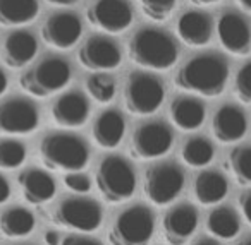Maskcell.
I'll use <instances>...</instances> for the list:
<instances>
[{
    "label": "cell",
    "instance_id": "cell-1",
    "mask_svg": "<svg viewBox=\"0 0 251 245\" xmlns=\"http://www.w3.org/2000/svg\"><path fill=\"white\" fill-rule=\"evenodd\" d=\"M229 64L219 53H203L189 59L174 76L176 88L205 98H217L226 91Z\"/></svg>",
    "mask_w": 251,
    "mask_h": 245
},
{
    "label": "cell",
    "instance_id": "cell-2",
    "mask_svg": "<svg viewBox=\"0 0 251 245\" xmlns=\"http://www.w3.org/2000/svg\"><path fill=\"white\" fill-rule=\"evenodd\" d=\"M127 53L136 66L162 72L177 64L179 46L174 36L164 29L141 28L131 36Z\"/></svg>",
    "mask_w": 251,
    "mask_h": 245
},
{
    "label": "cell",
    "instance_id": "cell-3",
    "mask_svg": "<svg viewBox=\"0 0 251 245\" xmlns=\"http://www.w3.org/2000/svg\"><path fill=\"white\" fill-rule=\"evenodd\" d=\"M38 155L49 170L81 172L90 161V146L77 134L50 132L40 141Z\"/></svg>",
    "mask_w": 251,
    "mask_h": 245
},
{
    "label": "cell",
    "instance_id": "cell-4",
    "mask_svg": "<svg viewBox=\"0 0 251 245\" xmlns=\"http://www.w3.org/2000/svg\"><path fill=\"white\" fill-rule=\"evenodd\" d=\"M95 183L105 202L121 204L136 192V172L124 156L107 155L95 170Z\"/></svg>",
    "mask_w": 251,
    "mask_h": 245
},
{
    "label": "cell",
    "instance_id": "cell-5",
    "mask_svg": "<svg viewBox=\"0 0 251 245\" xmlns=\"http://www.w3.org/2000/svg\"><path fill=\"white\" fill-rule=\"evenodd\" d=\"M155 233V213L147 204H131L121 209L108 228L110 245H148Z\"/></svg>",
    "mask_w": 251,
    "mask_h": 245
},
{
    "label": "cell",
    "instance_id": "cell-6",
    "mask_svg": "<svg viewBox=\"0 0 251 245\" xmlns=\"http://www.w3.org/2000/svg\"><path fill=\"white\" fill-rule=\"evenodd\" d=\"M73 70L62 57H47L26 69L19 77V86L26 94L35 98H49L60 93L71 83Z\"/></svg>",
    "mask_w": 251,
    "mask_h": 245
},
{
    "label": "cell",
    "instance_id": "cell-7",
    "mask_svg": "<svg viewBox=\"0 0 251 245\" xmlns=\"http://www.w3.org/2000/svg\"><path fill=\"white\" fill-rule=\"evenodd\" d=\"M165 88L155 74L134 70L127 76L124 86V105L133 115H153L164 105Z\"/></svg>",
    "mask_w": 251,
    "mask_h": 245
},
{
    "label": "cell",
    "instance_id": "cell-8",
    "mask_svg": "<svg viewBox=\"0 0 251 245\" xmlns=\"http://www.w3.org/2000/svg\"><path fill=\"white\" fill-rule=\"evenodd\" d=\"M53 223L67 230L91 233L101 226L103 209L97 199H91L83 194L64 197L53 209Z\"/></svg>",
    "mask_w": 251,
    "mask_h": 245
},
{
    "label": "cell",
    "instance_id": "cell-9",
    "mask_svg": "<svg viewBox=\"0 0 251 245\" xmlns=\"http://www.w3.org/2000/svg\"><path fill=\"white\" fill-rule=\"evenodd\" d=\"M186 183L184 170L174 161L150 165L145 172L143 190L147 199L155 206H167L179 197Z\"/></svg>",
    "mask_w": 251,
    "mask_h": 245
},
{
    "label": "cell",
    "instance_id": "cell-10",
    "mask_svg": "<svg viewBox=\"0 0 251 245\" xmlns=\"http://www.w3.org/2000/svg\"><path fill=\"white\" fill-rule=\"evenodd\" d=\"M174 146V132L162 120H150L134 129L129 141V153L134 159H157Z\"/></svg>",
    "mask_w": 251,
    "mask_h": 245
},
{
    "label": "cell",
    "instance_id": "cell-11",
    "mask_svg": "<svg viewBox=\"0 0 251 245\" xmlns=\"http://www.w3.org/2000/svg\"><path fill=\"white\" fill-rule=\"evenodd\" d=\"M40 125V111L35 101L25 96H12L0 103V134L26 135Z\"/></svg>",
    "mask_w": 251,
    "mask_h": 245
},
{
    "label": "cell",
    "instance_id": "cell-12",
    "mask_svg": "<svg viewBox=\"0 0 251 245\" xmlns=\"http://www.w3.org/2000/svg\"><path fill=\"white\" fill-rule=\"evenodd\" d=\"M133 7L127 0H93L86 9V19L95 29L119 35L133 24Z\"/></svg>",
    "mask_w": 251,
    "mask_h": 245
},
{
    "label": "cell",
    "instance_id": "cell-13",
    "mask_svg": "<svg viewBox=\"0 0 251 245\" xmlns=\"http://www.w3.org/2000/svg\"><path fill=\"white\" fill-rule=\"evenodd\" d=\"M77 62L91 72H108L122 64V52L107 36H90L77 50Z\"/></svg>",
    "mask_w": 251,
    "mask_h": 245
},
{
    "label": "cell",
    "instance_id": "cell-14",
    "mask_svg": "<svg viewBox=\"0 0 251 245\" xmlns=\"http://www.w3.org/2000/svg\"><path fill=\"white\" fill-rule=\"evenodd\" d=\"M83 36V22L74 12L52 14L42 26V38L55 50H71Z\"/></svg>",
    "mask_w": 251,
    "mask_h": 245
},
{
    "label": "cell",
    "instance_id": "cell-15",
    "mask_svg": "<svg viewBox=\"0 0 251 245\" xmlns=\"http://www.w3.org/2000/svg\"><path fill=\"white\" fill-rule=\"evenodd\" d=\"M200 223V213L191 202L172 206L162 218V233L171 245H184L195 235Z\"/></svg>",
    "mask_w": 251,
    "mask_h": 245
},
{
    "label": "cell",
    "instance_id": "cell-16",
    "mask_svg": "<svg viewBox=\"0 0 251 245\" xmlns=\"http://www.w3.org/2000/svg\"><path fill=\"white\" fill-rule=\"evenodd\" d=\"M217 36L227 53L244 57L251 52V29L248 21L237 12H224L217 21Z\"/></svg>",
    "mask_w": 251,
    "mask_h": 245
},
{
    "label": "cell",
    "instance_id": "cell-17",
    "mask_svg": "<svg viewBox=\"0 0 251 245\" xmlns=\"http://www.w3.org/2000/svg\"><path fill=\"white\" fill-rule=\"evenodd\" d=\"M90 101L79 91L64 93L52 105V120L64 129H77L86 124L90 117Z\"/></svg>",
    "mask_w": 251,
    "mask_h": 245
},
{
    "label": "cell",
    "instance_id": "cell-18",
    "mask_svg": "<svg viewBox=\"0 0 251 245\" xmlns=\"http://www.w3.org/2000/svg\"><path fill=\"white\" fill-rule=\"evenodd\" d=\"M248 132L246 113L237 105H222L213 113L212 118V134L222 144H234L241 141Z\"/></svg>",
    "mask_w": 251,
    "mask_h": 245
},
{
    "label": "cell",
    "instance_id": "cell-19",
    "mask_svg": "<svg viewBox=\"0 0 251 245\" xmlns=\"http://www.w3.org/2000/svg\"><path fill=\"white\" fill-rule=\"evenodd\" d=\"M38 53V42L35 35L26 29H16L9 33L2 45V62L9 69H23Z\"/></svg>",
    "mask_w": 251,
    "mask_h": 245
},
{
    "label": "cell",
    "instance_id": "cell-20",
    "mask_svg": "<svg viewBox=\"0 0 251 245\" xmlns=\"http://www.w3.org/2000/svg\"><path fill=\"white\" fill-rule=\"evenodd\" d=\"M176 31L184 45L206 46L213 36V19L203 11H188L177 19Z\"/></svg>",
    "mask_w": 251,
    "mask_h": 245
},
{
    "label": "cell",
    "instance_id": "cell-21",
    "mask_svg": "<svg viewBox=\"0 0 251 245\" xmlns=\"http://www.w3.org/2000/svg\"><path fill=\"white\" fill-rule=\"evenodd\" d=\"M126 135V118L115 108H108L97 115L91 125V137L103 149H115Z\"/></svg>",
    "mask_w": 251,
    "mask_h": 245
},
{
    "label": "cell",
    "instance_id": "cell-22",
    "mask_svg": "<svg viewBox=\"0 0 251 245\" xmlns=\"http://www.w3.org/2000/svg\"><path fill=\"white\" fill-rule=\"evenodd\" d=\"M19 187H21L23 197L29 204H45L53 199L57 192V183L50 173L40 168H28L19 175L18 178Z\"/></svg>",
    "mask_w": 251,
    "mask_h": 245
},
{
    "label": "cell",
    "instance_id": "cell-23",
    "mask_svg": "<svg viewBox=\"0 0 251 245\" xmlns=\"http://www.w3.org/2000/svg\"><path fill=\"white\" fill-rule=\"evenodd\" d=\"M169 117L172 124L181 131H198L206 118L205 103L195 96H177L169 107Z\"/></svg>",
    "mask_w": 251,
    "mask_h": 245
},
{
    "label": "cell",
    "instance_id": "cell-24",
    "mask_svg": "<svg viewBox=\"0 0 251 245\" xmlns=\"http://www.w3.org/2000/svg\"><path fill=\"white\" fill-rule=\"evenodd\" d=\"M229 192V182L219 170H203L193 183V196L201 206H215L222 202Z\"/></svg>",
    "mask_w": 251,
    "mask_h": 245
},
{
    "label": "cell",
    "instance_id": "cell-25",
    "mask_svg": "<svg viewBox=\"0 0 251 245\" xmlns=\"http://www.w3.org/2000/svg\"><path fill=\"white\" fill-rule=\"evenodd\" d=\"M206 230L212 237L222 240H232L239 235L241 220L237 211L229 204L215 206L206 216Z\"/></svg>",
    "mask_w": 251,
    "mask_h": 245
},
{
    "label": "cell",
    "instance_id": "cell-26",
    "mask_svg": "<svg viewBox=\"0 0 251 245\" xmlns=\"http://www.w3.org/2000/svg\"><path fill=\"white\" fill-rule=\"evenodd\" d=\"M38 14V0H0V26L18 28L31 24Z\"/></svg>",
    "mask_w": 251,
    "mask_h": 245
},
{
    "label": "cell",
    "instance_id": "cell-27",
    "mask_svg": "<svg viewBox=\"0 0 251 245\" xmlns=\"http://www.w3.org/2000/svg\"><path fill=\"white\" fill-rule=\"evenodd\" d=\"M36 226L35 214L23 206H12L0 216V231L9 238L28 237Z\"/></svg>",
    "mask_w": 251,
    "mask_h": 245
},
{
    "label": "cell",
    "instance_id": "cell-28",
    "mask_svg": "<svg viewBox=\"0 0 251 245\" xmlns=\"http://www.w3.org/2000/svg\"><path fill=\"white\" fill-rule=\"evenodd\" d=\"M213 156H215V148L205 135H191L182 142L181 158L188 166L203 168L212 163Z\"/></svg>",
    "mask_w": 251,
    "mask_h": 245
},
{
    "label": "cell",
    "instance_id": "cell-29",
    "mask_svg": "<svg viewBox=\"0 0 251 245\" xmlns=\"http://www.w3.org/2000/svg\"><path fill=\"white\" fill-rule=\"evenodd\" d=\"M226 166L237 183L251 185V146H237L227 156Z\"/></svg>",
    "mask_w": 251,
    "mask_h": 245
},
{
    "label": "cell",
    "instance_id": "cell-30",
    "mask_svg": "<svg viewBox=\"0 0 251 245\" xmlns=\"http://www.w3.org/2000/svg\"><path fill=\"white\" fill-rule=\"evenodd\" d=\"M86 91L97 103L107 105L115 98L117 93V84H115L114 76L108 72H93L86 77Z\"/></svg>",
    "mask_w": 251,
    "mask_h": 245
},
{
    "label": "cell",
    "instance_id": "cell-31",
    "mask_svg": "<svg viewBox=\"0 0 251 245\" xmlns=\"http://www.w3.org/2000/svg\"><path fill=\"white\" fill-rule=\"evenodd\" d=\"M28 149L18 139H2L0 141V168L16 170L26 161Z\"/></svg>",
    "mask_w": 251,
    "mask_h": 245
},
{
    "label": "cell",
    "instance_id": "cell-32",
    "mask_svg": "<svg viewBox=\"0 0 251 245\" xmlns=\"http://www.w3.org/2000/svg\"><path fill=\"white\" fill-rule=\"evenodd\" d=\"M136 2L143 14L155 22L167 21L177 5V0H136Z\"/></svg>",
    "mask_w": 251,
    "mask_h": 245
},
{
    "label": "cell",
    "instance_id": "cell-33",
    "mask_svg": "<svg viewBox=\"0 0 251 245\" xmlns=\"http://www.w3.org/2000/svg\"><path fill=\"white\" fill-rule=\"evenodd\" d=\"M234 94L244 105H251V60L246 62L234 77Z\"/></svg>",
    "mask_w": 251,
    "mask_h": 245
},
{
    "label": "cell",
    "instance_id": "cell-34",
    "mask_svg": "<svg viewBox=\"0 0 251 245\" xmlns=\"http://www.w3.org/2000/svg\"><path fill=\"white\" fill-rule=\"evenodd\" d=\"M64 185L76 194H86L91 190V178L81 172H69L64 177Z\"/></svg>",
    "mask_w": 251,
    "mask_h": 245
},
{
    "label": "cell",
    "instance_id": "cell-35",
    "mask_svg": "<svg viewBox=\"0 0 251 245\" xmlns=\"http://www.w3.org/2000/svg\"><path fill=\"white\" fill-rule=\"evenodd\" d=\"M60 245H103L100 240L93 237H88V235H77V233H71L60 240Z\"/></svg>",
    "mask_w": 251,
    "mask_h": 245
},
{
    "label": "cell",
    "instance_id": "cell-36",
    "mask_svg": "<svg viewBox=\"0 0 251 245\" xmlns=\"http://www.w3.org/2000/svg\"><path fill=\"white\" fill-rule=\"evenodd\" d=\"M237 202H239L241 214H243V218L248 221V224L251 226V189L241 192V196L237 197Z\"/></svg>",
    "mask_w": 251,
    "mask_h": 245
},
{
    "label": "cell",
    "instance_id": "cell-37",
    "mask_svg": "<svg viewBox=\"0 0 251 245\" xmlns=\"http://www.w3.org/2000/svg\"><path fill=\"white\" fill-rule=\"evenodd\" d=\"M9 197H11V183L4 175H0V204L7 202Z\"/></svg>",
    "mask_w": 251,
    "mask_h": 245
},
{
    "label": "cell",
    "instance_id": "cell-38",
    "mask_svg": "<svg viewBox=\"0 0 251 245\" xmlns=\"http://www.w3.org/2000/svg\"><path fill=\"white\" fill-rule=\"evenodd\" d=\"M43 240H45V244L47 245H60V235L57 233L55 230H49V231H45V237H43Z\"/></svg>",
    "mask_w": 251,
    "mask_h": 245
},
{
    "label": "cell",
    "instance_id": "cell-39",
    "mask_svg": "<svg viewBox=\"0 0 251 245\" xmlns=\"http://www.w3.org/2000/svg\"><path fill=\"white\" fill-rule=\"evenodd\" d=\"M50 5H57V7H69V5L77 4L79 0H47Z\"/></svg>",
    "mask_w": 251,
    "mask_h": 245
},
{
    "label": "cell",
    "instance_id": "cell-40",
    "mask_svg": "<svg viewBox=\"0 0 251 245\" xmlns=\"http://www.w3.org/2000/svg\"><path fill=\"white\" fill-rule=\"evenodd\" d=\"M9 88V79H7V74L4 72V70L0 69V96L7 91Z\"/></svg>",
    "mask_w": 251,
    "mask_h": 245
},
{
    "label": "cell",
    "instance_id": "cell-41",
    "mask_svg": "<svg viewBox=\"0 0 251 245\" xmlns=\"http://www.w3.org/2000/svg\"><path fill=\"white\" fill-rule=\"evenodd\" d=\"M193 245H220V244L212 237H201V238H198V240L193 242Z\"/></svg>",
    "mask_w": 251,
    "mask_h": 245
},
{
    "label": "cell",
    "instance_id": "cell-42",
    "mask_svg": "<svg viewBox=\"0 0 251 245\" xmlns=\"http://www.w3.org/2000/svg\"><path fill=\"white\" fill-rule=\"evenodd\" d=\"M236 4L239 5V9H243L244 12H251V0H236Z\"/></svg>",
    "mask_w": 251,
    "mask_h": 245
},
{
    "label": "cell",
    "instance_id": "cell-43",
    "mask_svg": "<svg viewBox=\"0 0 251 245\" xmlns=\"http://www.w3.org/2000/svg\"><path fill=\"white\" fill-rule=\"evenodd\" d=\"M189 2L195 4V5H201V7H205V5L217 4V2H220V0H189Z\"/></svg>",
    "mask_w": 251,
    "mask_h": 245
},
{
    "label": "cell",
    "instance_id": "cell-44",
    "mask_svg": "<svg viewBox=\"0 0 251 245\" xmlns=\"http://www.w3.org/2000/svg\"><path fill=\"white\" fill-rule=\"evenodd\" d=\"M236 245H251V233L250 235H246V237H243L239 242H237Z\"/></svg>",
    "mask_w": 251,
    "mask_h": 245
},
{
    "label": "cell",
    "instance_id": "cell-45",
    "mask_svg": "<svg viewBox=\"0 0 251 245\" xmlns=\"http://www.w3.org/2000/svg\"><path fill=\"white\" fill-rule=\"evenodd\" d=\"M18 245H31V244H18Z\"/></svg>",
    "mask_w": 251,
    "mask_h": 245
}]
</instances>
